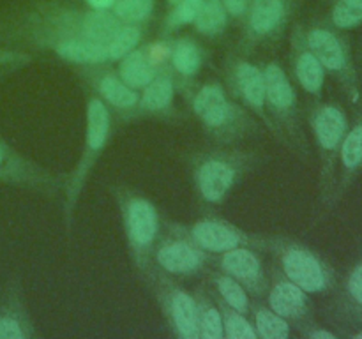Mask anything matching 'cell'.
<instances>
[{
    "label": "cell",
    "mask_w": 362,
    "mask_h": 339,
    "mask_svg": "<svg viewBox=\"0 0 362 339\" xmlns=\"http://www.w3.org/2000/svg\"><path fill=\"white\" fill-rule=\"evenodd\" d=\"M262 162V154L233 145H216L193 152L187 166L194 196L205 207H218Z\"/></svg>",
    "instance_id": "1"
},
{
    "label": "cell",
    "mask_w": 362,
    "mask_h": 339,
    "mask_svg": "<svg viewBox=\"0 0 362 339\" xmlns=\"http://www.w3.org/2000/svg\"><path fill=\"white\" fill-rule=\"evenodd\" d=\"M205 136L216 145H235L262 133V122L226 94L219 81H205L182 92Z\"/></svg>",
    "instance_id": "2"
},
{
    "label": "cell",
    "mask_w": 362,
    "mask_h": 339,
    "mask_svg": "<svg viewBox=\"0 0 362 339\" xmlns=\"http://www.w3.org/2000/svg\"><path fill=\"white\" fill-rule=\"evenodd\" d=\"M112 138V112L106 108L105 102L90 92L87 97V112H85V138L83 148L74 168L64 177V200H62V222L67 235L73 232L74 214L80 203L81 193L85 189L88 177L94 172L95 165Z\"/></svg>",
    "instance_id": "3"
},
{
    "label": "cell",
    "mask_w": 362,
    "mask_h": 339,
    "mask_svg": "<svg viewBox=\"0 0 362 339\" xmlns=\"http://www.w3.org/2000/svg\"><path fill=\"white\" fill-rule=\"evenodd\" d=\"M262 71L265 80V108L271 119V134L297 157L310 161V141L303 127L297 90L288 73L274 60L262 66Z\"/></svg>",
    "instance_id": "4"
},
{
    "label": "cell",
    "mask_w": 362,
    "mask_h": 339,
    "mask_svg": "<svg viewBox=\"0 0 362 339\" xmlns=\"http://www.w3.org/2000/svg\"><path fill=\"white\" fill-rule=\"evenodd\" d=\"M108 191L119 208L133 267L141 278H145L152 268V254L161 235V218L158 208L145 194L127 184H113Z\"/></svg>",
    "instance_id": "5"
},
{
    "label": "cell",
    "mask_w": 362,
    "mask_h": 339,
    "mask_svg": "<svg viewBox=\"0 0 362 339\" xmlns=\"http://www.w3.org/2000/svg\"><path fill=\"white\" fill-rule=\"evenodd\" d=\"M308 122L313 133L315 147L320 161V203L324 207H332V194L338 177V159L343 138L349 131V117L343 112L341 106L336 102L313 99L308 108Z\"/></svg>",
    "instance_id": "6"
},
{
    "label": "cell",
    "mask_w": 362,
    "mask_h": 339,
    "mask_svg": "<svg viewBox=\"0 0 362 339\" xmlns=\"http://www.w3.org/2000/svg\"><path fill=\"white\" fill-rule=\"evenodd\" d=\"M265 251L274 256L278 263L276 268L310 295L327 293L336 286V274L331 265L299 240L269 235Z\"/></svg>",
    "instance_id": "7"
},
{
    "label": "cell",
    "mask_w": 362,
    "mask_h": 339,
    "mask_svg": "<svg viewBox=\"0 0 362 339\" xmlns=\"http://www.w3.org/2000/svg\"><path fill=\"white\" fill-rule=\"evenodd\" d=\"M304 35L311 52L315 53L325 73L331 74L346 97L357 105L361 101V87L352 48L343 30L332 25H310L304 27Z\"/></svg>",
    "instance_id": "8"
},
{
    "label": "cell",
    "mask_w": 362,
    "mask_h": 339,
    "mask_svg": "<svg viewBox=\"0 0 362 339\" xmlns=\"http://www.w3.org/2000/svg\"><path fill=\"white\" fill-rule=\"evenodd\" d=\"M25 21L45 25L53 30L66 32V34L92 39L98 42H108V39L122 25L112 11H81L55 2L37 6L25 16Z\"/></svg>",
    "instance_id": "9"
},
{
    "label": "cell",
    "mask_w": 362,
    "mask_h": 339,
    "mask_svg": "<svg viewBox=\"0 0 362 339\" xmlns=\"http://www.w3.org/2000/svg\"><path fill=\"white\" fill-rule=\"evenodd\" d=\"M16 37L27 46L35 49L55 53L59 59L74 66H95V64H108L105 42L92 41V39L78 37L66 32L53 30L45 25L25 21L18 28Z\"/></svg>",
    "instance_id": "10"
},
{
    "label": "cell",
    "mask_w": 362,
    "mask_h": 339,
    "mask_svg": "<svg viewBox=\"0 0 362 339\" xmlns=\"http://www.w3.org/2000/svg\"><path fill=\"white\" fill-rule=\"evenodd\" d=\"M144 279L151 285L156 302L172 335L179 339H200L194 293L187 292L175 281V278L159 270L154 265Z\"/></svg>",
    "instance_id": "11"
},
{
    "label": "cell",
    "mask_w": 362,
    "mask_h": 339,
    "mask_svg": "<svg viewBox=\"0 0 362 339\" xmlns=\"http://www.w3.org/2000/svg\"><path fill=\"white\" fill-rule=\"evenodd\" d=\"M211 256L182 232L179 222H168L156 244L152 265L172 278H194L207 268Z\"/></svg>",
    "instance_id": "12"
},
{
    "label": "cell",
    "mask_w": 362,
    "mask_h": 339,
    "mask_svg": "<svg viewBox=\"0 0 362 339\" xmlns=\"http://www.w3.org/2000/svg\"><path fill=\"white\" fill-rule=\"evenodd\" d=\"M293 6L296 0H250L237 53L250 55L260 46L276 41L288 27Z\"/></svg>",
    "instance_id": "13"
},
{
    "label": "cell",
    "mask_w": 362,
    "mask_h": 339,
    "mask_svg": "<svg viewBox=\"0 0 362 339\" xmlns=\"http://www.w3.org/2000/svg\"><path fill=\"white\" fill-rule=\"evenodd\" d=\"M64 177L21 154L0 136V184L55 196L62 191Z\"/></svg>",
    "instance_id": "14"
},
{
    "label": "cell",
    "mask_w": 362,
    "mask_h": 339,
    "mask_svg": "<svg viewBox=\"0 0 362 339\" xmlns=\"http://www.w3.org/2000/svg\"><path fill=\"white\" fill-rule=\"evenodd\" d=\"M180 228L200 249L209 254H221L243 246L253 247V249L264 253L269 237L262 235V233L246 232L240 226L218 218V215H207L191 225H180Z\"/></svg>",
    "instance_id": "15"
},
{
    "label": "cell",
    "mask_w": 362,
    "mask_h": 339,
    "mask_svg": "<svg viewBox=\"0 0 362 339\" xmlns=\"http://www.w3.org/2000/svg\"><path fill=\"white\" fill-rule=\"evenodd\" d=\"M225 81L237 102L253 113L271 134V119L265 108V80L260 66L247 60V55L232 53L225 62Z\"/></svg>",
    "instance_id": "16"
},
{
    "label": "cell",
    "mask_w": 362,
    "mask_h": 339,
    "mask_svg": "<svg viewBox=\"0 0 362 339\" xmlns=\"http://www.w3.org/2000/svg\"><path fill=\"white\" fill-rule=\"evenodd\" d=\"M78 73L88 85L92 94L98 95L120 122L133 120L140 92L131 88L115 69L108 67V64H95V66H80Z\"/></svg>",
    "instance_id": "17"
},
{
    "label": "cell",
    "mask_w": 362,
    "mask_h": 339,
    "mask_svg": "<svg viewBox=\"0 0 362 339\" xmlns=\"http://www.w3.org/2000/svg\"><path fill=\"white\" fill-rule=\"evenodd\" d=\"M264 299L267 300V306L290 321L292 327L304 331L308 325L313 323V304L310 293L285 278L278 268L272 270Z\"/></svg>",
    "instance_id": "18"
},
{
    "label": "cell",
    "mask_w": 362,
    "mask_h": 339,
    "mask_svg": "<svg viewBox=\"0 0 362 339\" xmlns=\"http://www.w3.org/2000/svg\"><path fill=\"white\" fill-rule=\"evenodd\" d=\"M214 256L218 270L239 281L257 300L264 299L269 288V278L260 258V251L243 246Z\"/></svg>",
    "instance_id": "19"
},
{
    "label": "cell",
    "mask_w": 362,
    "mask_h": 339,
    "mask_svg": "<svg viewBox=\"0 0 362 339\" xmlns=\"http://www.w3.org/2000/svg\"><path fill=\"white\" fill-rule=\"evenodd\" d=\"M39 332L20 279H11L0 292V339H34Z\"/></svg>",
    "instance_id": "20"
},
{
    "label": "cell",
    "mask_w": 362,
    "mask_h": 339,
    "mask_svg": "<svg viewBox=\"0 0 362 339\" xmlns=\"http://www.w3.org/2000/svg\"><path fill=\"white\" fill-rule=\"evenodd\" d=\"M290 67L297 85L313 99H322L327 73L308 46L303 25H296L290 34Z\"/></svg>",
    "instance_id": "21"
},
{
    "label": "cell",
    "mask_w": 362,
    "mask_h": 339,
    "mask_svg": "<svg viewBox=\"0 0 362 339\" xmlns=\"http://www.w3.org/2000/svg\"><path fill=\"white\" fill-rule=\"evenodd\" d=\"M177 87L168 71H161L151 83L140 90L133 120L138 119H161L179 120L180 113L175 106Z\"/></svg>",
    "instance_id": "22"
},
{
    "label": "cell",
    "mask_w": 362,
    "mask_h": 339,
    "mask_svg": "<svg viewBox=\"0 0 362 339\" xmlns=\"http://www.w3.org/2000/svg\"><path fill=\"white\" fill-rule=\"evenodd\" d=\"M205 64V49L193 37H170L166 71L175 81L179 94L194 85V78Z\"/></svg>",
    "instance_id": "23"
},
{
    "label": "cell",
    "mask_w": 362,
    "mask_h": 339,
    "mask_svg": "<svg viewBox=\"0 0 362 339\" xmlns=\"http://www.w3.org/2000/svg\"><path fill=\"white\" fill-rule=\"evenodd\" d=\"M338 177H336L334 194L332 203L345 194V191L352 186L356 177L362 172V113L352 127H349L339 148L338 159Z\"/></svg>",
    "instance_id": "24"
},
{
    "label": "cell",
    "mask_w": 362,
    "mask_h": 339,
    "mask_svg": "<svg viewBox=\"0 0 362 339\" xmlns=\"http://www.w3.org/2000/svg\"><path fill=\"white\" fill-rule=\"evenodd\" d=\"M115 71L131 88H134V90L138 92H140L141 88L147 87V85L161 73V71L152 64L151 56L147 55L145 46H138L133 52L127 53L126 56H122V59L119 60V66H117Z\"/></svg>",
    "instance_id": "25"
},
{
    "label": "cell",
    "mask_w": 362,
    "mask_h": 339,
    "mask_svg": "<svg viewBox=\"0 0 362 339\" xmlns=\"http://www.w3.org/2000/svg\"><path fill=\"white\" fill-rule=\"evenodd\" d=\"M198 318V338L200 339H223V318L219 311L214 292L205 286L194 292Z\"/></svg>",
    "instance_id": "26"
},
{
    "label": "cell",
    "mask_w": 362,
    "mask_h": 339,
    "mask_svg": "<svg viewBox=\"0 0 362 339\" xmlns=\"http://www.w3.org/2000/svg\"><path fill=\"white\" fill-rule=\"evenodd\" d=\"M251 321L255 325L258 339H288L293 334L290 321L264 304H251Z\"/></svg>",
    "instance_id": "27"
},
{
    "label": "cell",
    "mask_w": 362,
    "mask_h": 339,
    "mask_svg": "<svg viewBox=\"0 0 362 339\" xmlns=\"http://www.w3.org/2000/svg\"><path fill=\"white\" fill-rule=\"evenodd\" d=\"M228 18L221 0H204L193 21V28L197 34L214 39L226 30Z\"/></svg>",
    "instance_id": "28"
},
{
    "label": "cell",
    "mask_w": 362,
    "mask_h": 339,
    "mask_svg": "<svg viewBox=\"0 0 362 339\" xmlns=\"http://www.w3.org/2000/svg\"><path fill=\"white\" fill-rule=\"evenodd\" d=\"M211 281L216 288L214 295L219 300H223L226 306L233 307V309L240 311L244 314L251 313V295L239 281H235V279L230 278L228 274L221 270L212 272Z\"/></svg>",
    "instance_id": "29"
},
{
    "label": "cell",
    "mask_w": 362,
    "mask_h": 339,
    "mask_svg": "<svg viewBox=\"0 0 362 339\" xmlns=\"http://www.w3.org/2000/svg\"><path fill=\"white\" fill-rule=\"evenodd\" d=\"M339 311L346 320L362 323V261L346 275L341 299H339Z\"/></svg>",
    "instance_id": "30"
},
{
    "label": "cell",
    "mask_w": 362,
    "mask_h": 339,
    "mask_svg": "<svg viewBox=\"0 0 362 339\" xmlns=\"http://www.w3.org/2000/svg\"><path fill=\"white\" fill-rule=\"evenodd\" d=\"M141 39H144V28H141L140 25H120L115 30V34L108 39V42H105L108 64L119 62L122 56H126L127 53L133 52L134 48H138Z\"/></svg>",
    "instance_id": "31"
},
{
    "label": "cell",
    "mask_w": 362,
    "mask_h": 339,
    "mask_svg": "<svg viewBox=\"0 0 362 339\" xmlns=\"http://www.w3.org/2000/svg\"><path fill=\"white\" fill-rule=\"evenodd\" d=\"M216 297V295H214ZM218 300L219 311L223 318V338L226 339H258L255 325L251 321L250 314H244L233 307L226 306L223 300Z\"/></svg>",
    "instance_id": "32"
},
{
    "label": "cell",
    "mask_w": 362,
    "mask_h": 339,
    "mask_svg": "<svg viewBox=\"0 0 362 339\" xmlns=\"http://www.w3.org/2000/svg\"><path fill=\"white\" fill-rule=\"evenodd\" d=\"M204 0H179L166 13L161 23V37H172L177 30L186 25H193Z\"/></svg>",
    "instance_id": "33"
},
{
    "label": "cell",
    "mask_w": 362,
    "mask_h": 339,
    "mask_svg": "<svg viewBox=\"0 0 362 339\" xmlns=\"http://www.w3.org/2000/svg\"><path fill=\"white\" fill-rule=\"evenodd\" d=\"M329 25L339 30L362 27V0H336L329 13Z\"/></svg>",
    "instance_id": "34"
},
{
    "label": "cell",
    "mask_w": 362,
    "mask_h": 339,
    "mask_svg": "<svg viewBox=\"0 0 362 339\" xmlns=\"http://www.w3.org/2000/svg\"><path fill=\"white\" fill-rule=\"evenodd\" d=\"M154 0H117L112 13L119 18L120 23L141 25L154 13Z\"/></svg>",
    "instance_id": "35"
},
{
    "label": "cell",
    "mask_w": 362,
    "mask_h": 339,
    "mask_svg": "<svg viewBox=\"0 0 362 339\" xmlns=\"http://www.w3.org/2000/svg\"><path fill=\"white\" fill-rule=\"evenodd\" d=\"M32 62H34V56L30 53L14 48H0V76L23 69Z\"/></svg>",
    "instance_id": "36"
},
{
    "label": "cell",
    "mask_w": 362,
    "mask_h": 339,
    "mask_svg": "<svg viewBox=\"0 0 362 339\" xmlns=\"http://www.w3.org/2000/svg\"><path fill=\"white\" fill-rule=\"evenodd\" d=\"M221 2L230 18H235V20L246 18L247 9H250V0H221Z\"/></svg>",
    "instance_id": "37"
},
{
    "label": "cell",
    "mask_w": 362,
    "mask_h": 339,
    "mask_svg": "<svg viewBox=\"0 0 362 339\" xmlns=\"http://www.w3.org/2000/svg\"><path fill=\"white\" fill-rule=\"evenodd\" d=\"M300 332H303V335H306V338H310V339H336L334 332L327 331V328H324V327H318L315 321L313 323L308 325V327Z\"/></svg>",
    "instance_id": "38"
},
{
    "label": "cell",
    "mask_w": 362,
    "mask_h": 339,
    "mask_svg": "<svg viewBox=\"0 0 362 339\" xmlns=\"http://www.w3.org/2000/svg\"><path fill=\"white\" fill-rule=\"evenodd\" d=\"M85 2L90 6V9H99V11H110L113 7V4L117 0H85Z\"/></svg>",
    "instance_id": "39"
},
{
    "label": "cell",
    "mask_w": 362,
    "mask_h": 339,
    "mask_svg": "<svg viewBox=\"0 0 362 339\" xmlns=\"http://www.w3.org/2000/svg\"><path fill=\"white\" fill-rule=\"evenodd\" d=\"M166 2H168L170 6H173V4H175V2H179V0H166Z\"/></svg>",
    "instance_id": "40"
}]
</instances>
